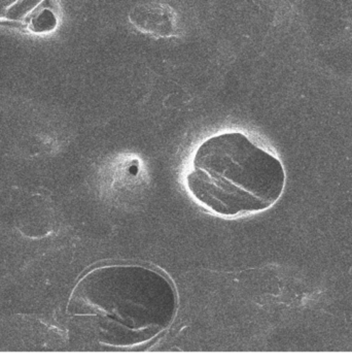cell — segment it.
<instances>
[{"label": "cell", "instance_id": "3", "mask_svg": "<svg viewBox=\"0 0 352 364\" xmlns=\"http://www.w3.org/2000/svg\"><path fill=\"white\" fill-rule=\"evenodd\" d=\"M131 21L141 31L158 32V34H168L172 28V20L170 13L162 6H141L136 9L130 16Z\"/></svg>", "mask_w": 352, "mask_h": 364}, {"label": "cell", "instance_id": "2", "mask_svg": "<svg viewBox=\"0 0 352 364\" xmlns=\"http://www.w3.org/2000/svg\"><path fill=\"white\" fill-rule=\"evenodd\" d=\"M285 184L280 160L241 132L205 139L194 153L186 176L187 191L199 205L226 218L271 208Z\"/></svg>", "mask_w": 352, "mask_h": 364}, {"label": "cell", "instance_id": "4", "mask_svg": "<svg viewBox=\"0 0 352 364\" xmlns=\"http://www.w3.org/2000/svg\"><path fill=\"white\" fill-rule=\"evenodd\" d=\"M31 25L32 31L42 33V32L53 31L56 27L57 19L51 11L45 9L31 20Z\"/></svg>", "mask_w": 352, "mask_h": 364}, {"label": "cell", "instance_id": "1", "mask_svg": "<svg viewBox=\"0 0 352 364\" xmlns=\"http://www.w3.org/2000/svg\"><path fill=\"white\" fill-rule=\"evenodd\" d=\"M175 286L162 272L139 264H106L87 272L68 312L101 345L132 348L169 328L177 313Z\"/></svg>", "mask_w": 352, "mask_h": 364}, {"label": "cell", "instance_id": "5", "mask_svg": "<svg viewBox=\"0 0 352 364\" xmlns=\"http://www.w3.org/2000/svg\"><path fill=\"white\" fill-rule=\"evenodd\" d=\"M25 0H0V18H20Z\"/></svg>", "mask_w": 352, "mask_h": 364}]
</instances>
